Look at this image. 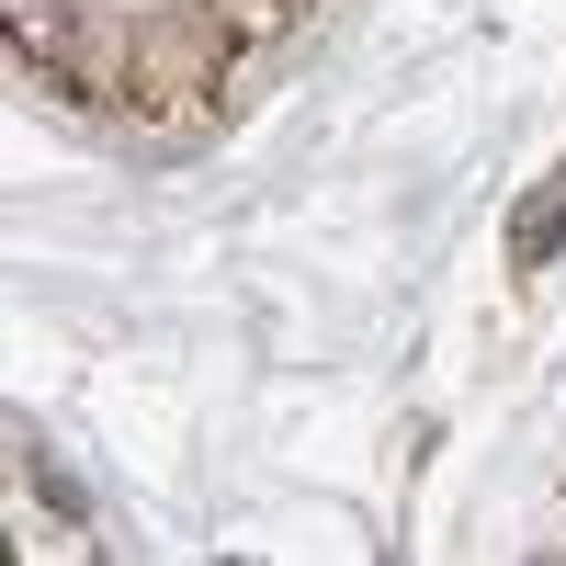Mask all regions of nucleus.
<instances>
[{
    "mask_svg": "<svg viewBox=\"0 0 566 566\" xmlns=\"http://www.w3.org/2000/svg\"><path fill=\"white\" fill-rule=\"evenodd\" d=\"M555 250H566V170H544L533 193H522V216H510V261H533V272H544Z\"/></svg>",
    "mask_w": 566,
    "mask_h": 566,
    "instance_id": "f257e3e1",
    "label": "nucleus"
}]
</instances>
